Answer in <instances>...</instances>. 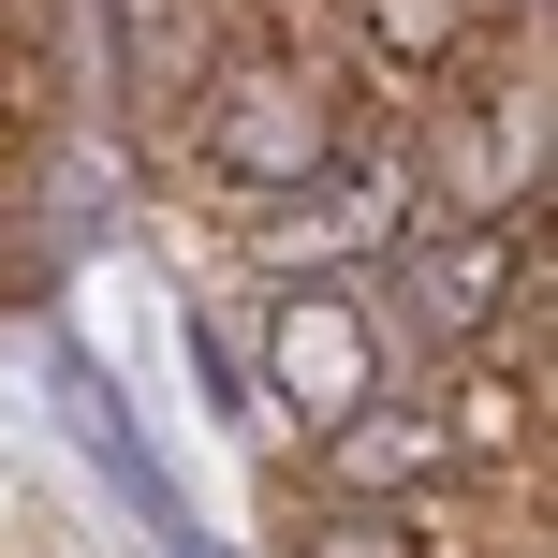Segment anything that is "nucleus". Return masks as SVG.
Instances as JSON below:
<instances>
[{
	"mask_svg": "<svg viewBox=\"0 0 558 558\" xmlns=\"http://www.w3.org/2000/svg\"><path fill=\"white\" fill-rule=\"evenodd\" d=\"M514 279H544V235H514V221H426V235H397L367 324H397L412 353H471V338L514 308Z\"/></svg>",
	"mask_w": 558,
	"mask_h": 558,
	"instance_id": "1",
	"label": "nucleus"
},
{
	"mask_svg": "<svg viewBox=\"0 0 558 558\" xmlns=\"http://www.w3.org/2000/svg\"><path fill=\"white\" fill-rule=\"evenodd\" d=\"M192 147L235 177V192H308V177L338 162V104L308 59H221L192 104Z\"/></svg>",
	"mask_w": 558,
	"mask_h": 558,
	"instance_id": "2",
	"label": "nucleus"
},
{
	"mask_svg": "<svg viewBox=\"0 0 558 558\" xmlns=\"http://www.w3.org/2000/svg\"><path fill=\"white\" fill-rule=\"evenodd\" d=\"M367 308L353 294H279L265 308V367H279V397H294V426H338V412H367Z\"/></svg>",
	"mask_w": 558,
	"mask_h": 558,
	"instance_id": "3",
	"label": "nucleus"
},
{
	"mask_svg": "<svg viewBox=\"0 0 558 558\" xmlns=\"http://www.w3.org/2000/svg\"><path fill=\"white\" fill-rule=\"evenodd\" d=\"M45 383H59V412L88 426V456H104V471L133 485V514H147V530H162V544H192V530H177V485L147 471V441H133V412H118V383H104V367H88V353H45Z\"/></svg>",
	"mask_w": 558,
	"mask_h": 558,
	"instance_id": "4",
	"label": "nucleus"
},
{
	"mask_svg": "<svg viewBox=\"0 0 558 558\" xmlns=\"http://www.w3.org/2000/svg\"><path fill=\"white\" fill-rule=\"evenodd\" d=\"M338 426H367V441H338V456H324L338 485H426V471L456 456V426H441V412H383V397H367V412H338Z\"/></svg>",
	"mask_w": 558,
	"mask_h": 558,
	"instance_id": "5",
	"label": "nucleus"
}]
</instances>
